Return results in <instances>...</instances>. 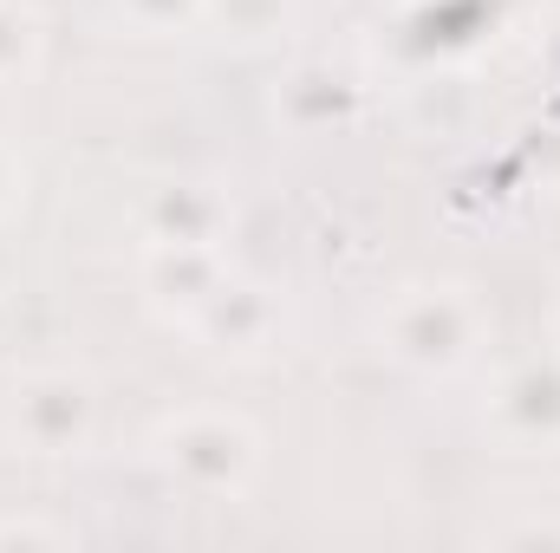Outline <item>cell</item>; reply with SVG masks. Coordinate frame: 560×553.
<instances>
[{"mask_svg":"<svg viewBox=\"0 0 560 553\" xmlns=\"http://www.w3.org/2000/svg\"><path fill=\"white\" fill-rule=\"evenodd\" d=\"M229 274H235V261L215 242H143V255H138L143 306L156 319H170V326H189Z\"/></svg>","mask_w":560,"mask_h":553,"instance_id":"7","label":"cell"},{"mask_svg":"<svg viewBox=\"0 0 560 553\" xmlns=\"http://www.w3.org/2000/svg\"><path fill=\"white\" fill-rule=\"evenodd\" d=\"M275 125L287 138H332V131H352L365 118V85L346 59H293L275 79V98H268Z\"/></svg>","mask_w":560,"mask_h":553,"instance_id":"4","label":"cell"},{"mask_svg":"<svg viewBox=\"0 0 560 553\" xmlns=\"http://www.w3.org/2000/svg\"><path fill=\"white\" fill-rule=\"evenodd\" d=\"M7 436L20 456H39V462H66V456H85L92 436H98V391L85 372H33L7 411Z\"/></svg>","mask_w":560,"mask_h":553,"instance_id":"3","label":"cell"},{"mask_svg":"<svg viewBox=\"0 0 560 553\" xmlns=\"http://www.w3.org/2000/svg\"><path fill=\"white\" fill-rule=\"evenodd\" d=\"M261 462H268V436L255 430V416L222 404L176 411L150 430V469L196 502H242L261 482Z\"/></svg>","mask_w":560,"mask_h":553,"instance_id":"1","label":"cell"},{"mask_svg":"<svg viewBox=\"0 0 560 553\" xmlns=\"http://www.w3.org/2000/svg\"><path fill=\"white\" fill-rule=\"evenodd\" d=\"M541 72L560 85V20H548V26H541Z\"/></svg>","mask_w":560,"mask_h":553,"instance_id":"16","label":"cell"},{"mask_svg":"<svg viewBox=\"0 0 560 553\" xmlns=\"http://www.w3.org/2000/svg\"><path fill=\"white\" fill-rule=\"evenodd\" d=\"M482 423H489L495 443H509V449H522V456L560 449V352L515 358V365L489 385Z\"/></svg>","mask_w":560,"mask_h":553,"instance_id":"6","label":"cell"},{"mask_svg":"<svg viewBox=\"0 0 560 553\" xmlns=\"http://www.w3.org/2000/svg\"><path fill=\"white\" fill-rule=\"evenodd\" d=\"M405 118L418 125L423 138H469L476 118H482V92L463 72H423L405 92Z\"/></svg>","mask_w":560,"mask_h":553,"instance_id":"9","label":"cell"},{"mask_svg":"<svg viewBox=\"0 0 560 553\" xmlns=\"http://www.w3.org/2000/svg\"><path fill=\"white\" fill-rule=\"evenodd\" d=\"M280 326H287L280 286H268V280H255V274H229L209 293V306L189 319L196 345L215 352V358H229V365H261L280 345Z\"/></svg>","mask_w":560,"mask_h":553,"instance_id":"5","label":"cell"},{"mask_svg":"<svg viewBox=\"0 0 560 553\" xmlns=\"http://www.w3.org/2000/svg\"><path fill=\"white\" fill-rule=\"evenodd\" d=\"M0 548H79V528L52 515H0Z\"/></svg>","mask_w":560,"mask_h":553,"instance_id":"13","label":"cell"},{"mask_svg":"<svg viewBox=\"0 0 560 553\" xmlns=\"http://www.w3.org/2000/svg\"><path fill=\"white\" fill-rule=\"evenodd\" d=\"M138 222H143V242H215L222 248L229 228H235V202L209 176H170V183H156L143 196Z\"/></svg>","mask_w":560,"mask_h":553,"instance_id":"8","label":"cell"},{"mask_svg":"<svg viewBox=\"0 0 560 553\" xmlns=\"http://www.w3.org/2000/svg\"><path fill=\"white\" fill-rule=\"evenodd\" d=\"M495 548H560V521L555 515H528V521H509V528H495Z\"/></svg>","mask_w":560,"mask_h":553,"instance_id":"14","label":"cell"},{"mask_svg":"<svg viewBox=\"0 0 560 553\" xmlns=\"http://www.w3.org/2000/svg\"><path fill=\"white\" fill-rule=\"evenodd\" d=\"M7 339H13V299L0 293V352H7Z\"/></svg>","mask_w":560,"mask_h":553,"instance_id":"17","label":"cell"},{"mask_svg":"<svg viewBox=\"0 0 560 553\" xmlns=\"http://www.w3.org/2000/svg\"><path fill=\"white\" fill-rule=\"evenodd\" d=\"M482 339H489V313L463 280H418L378 319L385 358L418 372V378H450V372L476 365Z\"/></svg>","mask_w":560,"mask_h":553,"instance_id":"2","label":"cell"},{"mask_svg":"<svg viewBox=\"0 0 560 553\" xmlns=\"http://www.w3.org/2000/svg\"><path fill=\"white\" fill-rule=\"evenodd\" d=\"M20 202H26V163L13 143H0V215H13Z\"/></svg>","mask_w":560,"mask_h":553,"instance_id":"15","label":"cell"},{"mask_svg":"<svg viewBox=\"0 0 560 553\" xmlns=\"http://www.w3.org/2000/svg\"><path fill=\"white\" fill-rule=\"evenodd\" d=\"M46 59V20L33 0H0V85H26Z\"/></svg>","mask_w":560,"mask_h":553,"instance_id":"11","label":"cell"},{"mask_svg":"<svg viewBox=\"0 0 560 553\" xmlns=\"http://www.w3.org/2000/svg\"><path fill=\"white\" fill-rule=\"evenodd\" d=\"M293 20H300V0H202V26L242 52H261V46L287 39Z\"/></svg>","mask_w":560,"mask_h":553,"instance_id":"10","label":"cell"},{"mask_svg":"<svg viewBox=\"0 0 560 553\" xmlns=\"http://www.w3.org/2000/svg\"><path fill=\"white\" fill-rule=\"evenodd\" d=\"M112 7L143 39H183L202 26V0H112Z\"/></svg>","mask_w":560,"mask_h":553,"instance_id":"12","label":"cell"}]
</instances>
